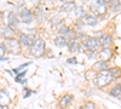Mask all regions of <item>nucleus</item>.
I'll return each mask as SVG.
<instances>
[{
  "label": "nucleus",
  "mask_w": 121,
  "mask_h": 109,
  "mask_svg": "<svg viewBox=\"0 0 121 109\" xmlns=\"http://www.w3.org/2000/svg\"><path fill=\"white\" fill-rule=\"evenodd\" d=\"M113 79H114V78H113L112 73H110V70L108 69V70L100 72V73L96 76L95 84H96L97 86H99V87H104V86H107L108 84H110V81H112Z\"/></svg>",
  "instance_id": "obj_1"
},
{
  "label": "nucleus",
  "mask_w": 121,
  "mask_h": 109,
  "mask_svg": "<svg viewBox=\"0 0 121 109\" xmlns=\"http://www.w3.org/2000/svg\"><path fill=\"white\" fill-rule=\"evenodd\" d=\"M82 46L86 50V52H93V51H97L100 46V43H99V39H96V38H85L82 40Z\"/></svg>",
  "instance_id": "obj_2"
},
{
  "label": "nucleus",
  "mask_w": 121,
  "mask_h": 109,
  "mask_svg": "<svg viewBox=\"0 0 121 109\" xmlns=\"http://www.w3.org/2000/svg\"><path fill=\"white\" fill-rule=\"evenodd\" d=\"M107 4L104 0H92L91 1V10L97 15V16H100V15H104L107 12Z\"/></svg>",
  "instance_id": "obj_3"
},
{
  "label": "nucleus",
  "mask_w": 121,
  "mask_h": 109,
  "mask_svg": "<svg viewBox=\"0 0 121 109\" xmlns=\"http://www.w3.org/2000/svg\"><path fill=\"white\" fill-rule=\"evenodd\" d=\"M45 52V43L43 39H38L34 45L30 47V53L34 57H41Z\"/></svg>",
  "instance_id": "obj_4"
},
{
  "label": "nucleus",
  "mask_w": 121,
  "mask_h": 109,
  "mask_svg": "<svg viewBox=\"0 0 121 109\" xmlns=\"http://www.w3.org/2000/svg\"><path fill=\"white\" fill-rule=\"evenodd\" d=\"M5 47H7V50L12 53H18L21 51V46H19V41L17 39L13 38H10V39H5V43H4Z\"/></svg>",
  "instance_id": "obj_5"
},
{
  "label": "nucleus",
  "mask_w": 121,
  "mask_h": 109,
  "mask_svg": "<svg viewBox=\"0 0 121 109\" xmlns=\"http://www.w3.org/2000/svg\"><path fill=\"white\" fill-rule=\"evenodd\" d=\"M32 18H33V15L29 10H27V9L21 10L19 16H18V21H21L23 23H29V22H32Z\"/></svg>",
  "instance_id": "obj_6"
},
{
  "label": "nucleus",
  "mask_w": 121,
  "mask_h": 109,
  "mask_svg": "<svg viewBox=\"0 0 121 109\" xmlns=\"http://www.w3.org/2000/svg\"><path fill=\"white\" fill-rule=\"evenodd\" d=\"M19 41H21L22 44H24L26 46H30V47H32L36 40H35V36L32 35V34H29V35L28 34H21V35H19Z\"/></svg>",
  "instance_id": "obj_7"
},
{
  "label": "nucleus",
  "mask_w": 121,
  "mask_h": 109,
  "mask_svg": "<svg viewBox=\"0 0 121 109\" xmlns=\"http://www.w3.org/2000/svg\"><path fill=\"white\" fill-rule=\"evenodd\" d=\"M99 43H100V46H102L103 48H110V46H112V44H113L112 38H110L109 35H102L99 38Z\"/></svg>",
  "instance_id": "obj_8"
},
{
  "label": "nucleus",
  "mask_w": 121,
  "mask_h": 109,
  "mask_svg": "<svg viewBox=\"0 0 121 109\" xmlns=\"http://www.w3.org/2000/svg\"><path fill=\"white\" fill-rule=\"evenodd\" d=\"M68 47H69V51L70 52H75V51H79V41L76 38H70L68 40Z\"/></svg>",
  "instance_id": "obj_9"
},
{
  "label": "nucleus",
  "mask_w": 121,
  "mask_h": 109,
  "mask_svg": "<svg viewBox=\"0 0 121 109\" xmlns=\"http://www.w3.org/2000/svg\"><path fill=\"white\" fill-rule=\"evenodd\" d=\"M0 34H1L4 38L6 39H10L13 34V31L10 27H6V26H0Z\"/></svg>",
  "instance_id": "obj_10"
},
{
  "label": "nucleus",
  "mask_w": 121,
  "mask_h": 109,
  "mask_svg": "<svg viewBox=\"0 0 121 109\" xmlns=\"http://www.w3.org/2000/svg\"><path fill=\"white\" fill-rule=\"evenodd\" d=\"M17 22H18V18H16L15 13L11 12V13L9 15V27L11 28L13 32L17 29Z\"/></svg>",
  "instance_id": "obj_11"
},
{
  "label": "nucleus",
  "mask_w": 121,
  "mask_h": 109,
  "mask_svg": "<svg viewBox=\"0 0 121 109\" xmlns=\"http://www.w3.org/2000/svg\"><path fill=\"white\" fill-rule=\"evenodd\" d=\"M84 22L86 24H88V26H96L97 22H98V19L95 16H92V15H85L84 16Z\"/></svg>",
  "instance_id": "obj_12"
},
{
  "label": "nucleus",
  "mask_w": 121,
  "mask_h": 109,
  "mask_svg": "<svg viewBox=\"0 0 121 109\" xmlns=\"http://www.w3.org/2000/svg\"><path fill=\"white\" fill-rule=\"evenodd\" d=\"M99 57L102 58V61L107 62L108 59L112 57V50H110V48H103V50L99 52Z\"/></svg>",
  "instance_id": "obj_13"
},
{
  "label": "nucleus",
  "mask_w": 121,
  "mask_h": 109,
  "mask_svg": "<svg viewBox=\"0 0 121 109\" xmlns=\"http://www.w3.org/2000/svg\"><path fill=\"white\" fill-rule=\"evenodd\" d=\"M73 100V97L70 96V95H67V96H63L62 98H60V101H59V105L62 107V108H65L70 104V102H72Z\"/></svg>",
  "instance_id": "obj_14"
},
{
  "label": "nucleus",
  "mask_w": 121,
  "mask_h": 109,
  "mask_svg": "<svg viewBox=\"0 0 121 109\" xmlns=\"http://www.w3.org/2000/svg\"><path fill=\"white\" fill-rule=\"evenodd\" d=\"M68 44V40H67V38H64L63 35H60V36H57L55 39V45L58 46V47H63Z\"/></svg>",
  "instance_id": "obj_15"
},
{
  "label": "nucleus",
  "mask_w": 121,
  "mask_h": 109,
  "mask_svg": "<svg viewBox=\"0 0 121 109\" xmlns=\"http://www.w3.org/2000/svg\"><path fill=\"white\" fill-rule=\"evenodd\" d=\"M9 103H10V97L7 96L6 91H0V104L7 105Z\"/></svg>",
  "instance_id": "obj_16"
},
{
  "label": "nucleus",
  "mask_w": 121,
  "mask_h": 109,
  "mask_svg": "<svg viewBox=\"0 0 121 109\" xmlns=\"http://www.w3.org/2000/svg\"><path fill=\"white\" fill-rule=\"evenodd\" d=\"M93 68L96 70H99V72H103V70H108V63L104 62V61H100V62H97Z\"/></svg>",
  "instance_id": "obj_17"
},
{
  "label": "nucleus",
  "mask_w": 121,
  "mask_h": 109,
  "mask_svg": "<svg viewBox=\"0 0 121 109\" xmlns=\"http://www.w3.org/2000/svg\"><path fill=\"white\" fill-rule=\"evenodd\" d=\"M110 96L121 98V85H117L116 87L112 88V90H110Z\"/></svg>",
  "instance_id": "obj_18"
},
{
  "label": "nucleus",
  "mask_w": 121,
  "mask_h": 109,
  "mask_svg": "<svg viewBox=\"0 0 121 109\" xmlns=\"http://www.w3.org/2000/svg\"><path fill=\"white\" fill-rule=\"evenodd\" d=\"M75 9V4L74 3H68V4H64L62 6V11H70V10Z\"/></svg>",
  "instance_id": "obj_19"
},
{
  "label": "nucleus",
  "mask_w": 121,
  "mask_h": 109,
  "mask_svg": "<svg viewBox=\"0 0 121 109\" xmlns=\"http://www.w3.org/2000/svg\"><path fill=\"white\" fill-rule=\"evenodd\" d=\"M110 70V73H112V75H113V78H119V76H121V70L119 68H113V69H109Z\"/></svg>",
  "instance_id": "obj_20"
},
{
  "label": "nucleus",
  "mask_w": 121,
  "mask_h": 109,
  "mask_svg": "<svg viewBox=\"0 0 121 109\" xmlns=\"http://www.w3.org/2000/svg\"><path fill=\"white\" fill-rule=\"evenodd\" d=\"M59 33L62 35H68V34H70V29L68 27H65V26H62L59 28Z\"/></svg>",
  "instance_id": "obj_21"
},
{
  "label": "nucleus",
  "mask_w": 121,
  "mask_h": 109,
  "mask_svg": "<svg viewBox=\"0 0 121 109\" xmlns=\"http://www.w3.org/2000/svg\"><path fill=\"white\" fill-rule=\"evenodd\" d=\"M112 9L114 10V11L120 10V3H119V0H113V1H112Z\"/></svg>",
  "instance_id": "obj_22"
},
{
  "label": "nucleus",
  "mask_w": 121,
  "mask_h": 109,
  "mask_svg": "<svg viewBox=\"0 0 121 109\" xmlns=\"http://www.w3.org/2000/svg\"><path fill=\"white\" fill-rule=\"evenodd\" d=\"M84 109H97V108H96V105H95L92 102H87V103L85 104Z\"/></svg>",
  "instance_id": "obj_23"
},
{
  "label": "nucleus",
  "mask_w": 121,
  "mask_h": 109,
  "mask_svg": "<svg viewBox=\"0 0 121 109\" xmlns=\"http://www.w3.org/2000/svg\"><path fill=\"white\" fill-rule=\"evenodd\" d=\"M5 51H6L5 45H4V44H0V57H3V56H4Z\"/></svg>",
  "instance_id": "obj_24"
},
{
  "label": "nucleus",
  "mask_w": 121,
  "mask_h": 109,
  "mask_svg": "<svg viewBox=\"0 0 121 109\" xmlns=\"http://www.w3.org/2000/svg\"><path fill=\"white\" fill-rule=\"evenodd\" d=\"M29 65V63H26V64H22V65H19V68H17V69H15V72L17 73V72H21L22 69H26L27 67Z\"/></svg>",
  "instance_id": "obj_25"
},
{
  "label": "nucleus",
  "mask_w": 121,
  "mask_h": 109,
  "mask_svg": "<svg viewBox=\"0 0 121 109\" xmlns=\"http://www.w3.org/2000/svg\"><path fill=\"white\" fill-rule=\"evenodd\" d=\"M24 75H26V72H23V73H21V74H18L17 78H16V80H17V81H22V78H23ZM22 83H23V81H22Z\"/></svg>",
  "instance_id": "obj_26"
},
{
  "label": "nucleus",
  "mask_w": 121,
  "mask_h": 109,
  "mask_svg": "<svg viewBox=\"0 0 121 109\" xmlns=\"http://www.w3.org/2000/svg\"><path fill=\"white\" fill-rule=\"evenodd\" d=\"M30 93H32V92H30V91L28 90V88H24V97H28Z\"/></svg>",
  "instance_id": "obj_27"
},
{
  "label": "nucleus",
  "mask_w": 121,
  "mask_h": 109,
  "mask_svg": "<svg viewBox=\"0 0 121 109\" xmlns=\"http://www.w3.org/2000/svg\"><path fill=\"white\" fill-rule=\"evenodd\" d=\"M75 13H76V15H81V13H82V10L80 9V7H79V10L76 9V10H75Z\"/></svg>",
  "instance_id": "obj_28"
},
{
  "label": "nucleus",
  "mask_w": 121,
  "mask_h": 109,
  "mask_svg": "<svg viewBox=\"0 0 121 109\" xmlns=\"http://www.w3.org/2000/svg\"><path fill=\"white\" fill-rule=\"evenodd\" d=\"M67 62H68V63H76V59H75V58H70V59H68Z\"/></svg>",
  "instance_id": "obj_29"
},
{
  "label": "nucleus",
  "mask_w": 121,
  "mask_h": 109,
  "mask_svg": "<svg viewBox=\"0 0 121 109\" xmlns=\"http://www.w3.org/2000/svg\"><path fill=\"white\" fill-rule=\"evenodd\" d=\"M0 109H9V107H7V105H1V104H0Z\"/></svg>",
  "instance_id": "obj_30"
},
{
  "label": "nucleus",
  "mask_w": 121,
  "mask_h": 109,
  "mask_svg": "<svg viewBox=\"0 0 121 109\" xmlns=\"http://www.w3.org/2000/svg\"><path fill=\"white\" fill-rule=\"evenodd\" d=\"M104 1H105V3H112L113 0H104Z\"/></svg>",
  "instance_id": "obj_31"
}]
</instances>
